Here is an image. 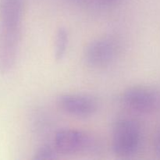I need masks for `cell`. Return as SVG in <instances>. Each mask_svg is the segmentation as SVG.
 <instances>
[{
    "label": "cell",
    "instance_id": "6da1fadb",
    "mask_svg": "<svg viewBox=\"0 0 160 160\" xmlns=\"http://www.w3.org/2000/svg\"><path fill=\"white\" fill-rule=\"evenodd\" d=\"M24 0H0V73L12 70L21 38Z\"/></svg>",
    "mask_w": 160,
    "mask_h": 160
},
{
    "label": "cell",
    "instance_id": "7a4b0ae2",
    "mask_svg": "<svg viewBox=\"0 0 160 160\" xmlns=\"http://www.w3.org/2000/svg\"><path fill=\"white\" fill-rule=\"evenodd\" d=\"M142 134L135 120L120 119L113 126L112 147L114 153L120 157H129L138 152L141 147Z\"/></svg>",
    "mask_w": 160,
    "mask_h": 160
},
{
    "label": "cell",
    "instance_id": "3957f363",
    "mask_svg": "<svg viewBox=\"0 0 160 160\" xmlns=\"http://www.w3.org/2000/svg\"><path fill=\"white\" fill-rule=\"evenodd\" d=\"M120 45L112 37H102L91 42L85 47L84 60L88 65L95 68L108 67L117 57Z\"/></svg>",
    "mask_w": 160,
    "mask_h": 160
},
{
    "label": "cell",
    "instance_id": "277c9868",
    "mask_svg": "<svg viewBox=\"0 0 160 160\" xmlns=\"http://www.w3.org/2000/svg\"><path fill=\"white\" fill-rule=\"evenodd\" d=\"M123 104L139 112L149 113L160 109V92L142 86L128 88L121 96Z\"/></svg>",
    "mask_w": 160,
    "mask_h": 160
},
{
    "label": "cell",
    "instance_id": "5b68a950",
    "mask_svg": "<svg viewBox=\"0 0 160 160\" xmlns=\"http://www.w3.org/2000/svg\"><path fill=\"white\" fill-rule=\"evenodd\" d=\"M93 139L86 133L76 129H62L54 137L56 151L62 154H75L93 147Z\"/></svg>",
    "mask_w": 160,
    "mask_h": 160
},
{
    "label": "cell",
    "instance_id": "8992f818",
    "mask_svg": "<svg viewBox=\"0 0 160 160\" xmlns=\"http://www.w3.org/2000/svg\"><path fill=\"white\" fill-rule=\"evenodd\" d=\"M57 104L70 115L88 117L98 109V102L93 97L78 94H64L58 97Z\"/></svg>",
    "mask_w": 160,
    "mask_h": 160
},
{
    "label": "cell",
    "instance_id": "52a82bcc",
    "mask_svg": "<svg viewBox=\"0 0 160 160\" xmlns=\"http://www.w3.org/2000/svg\"><path fill=\"white\" fill-rule=\"evenodd\" d=\"M68 43V32L66 28H59L56 32V40H55L54 57L56 61H61L63 59L67 52Z\"/></svg>",
    "mask_w": 160,
    "mask_h": 160
},
{
    "label": "cell",
    "instance_id": "ba28073f",
    "mask_svg": "<svg viewBox=\"0 0 160 160\" xmlns=\"http://www.w3.org/2000/svg\"><path fill=\"white\" fill-rule=\"evenodd\" d=\"M57 152L55 147L48 145H44L41 146L34 153V159H55L57 158Z\"/></svg>",
    "mask_w": 160,
    "mask_h": 160
},
{
    "label": "cell",
    "instance_id": "9c48e42d",
    "mask_svg": "<svg viewBox=\"0 0 160 160\" xmlns=\"http://www.w3.org/2000/svg\"><path fill=\"white\" fill-rule=\"evenodd\" d=\"M154 150L156 154L160 157V128L158 130L154 140Z\"/></svg>",
    "mask_w": 160,
    "mask_h": 160
}]
</instances>
